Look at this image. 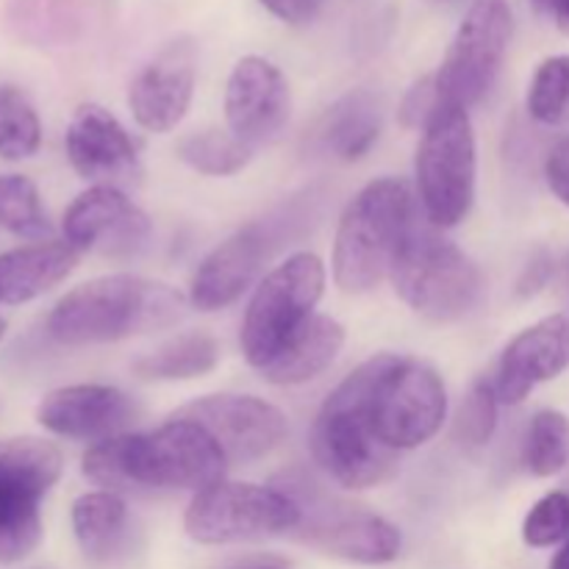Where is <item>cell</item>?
Returning a JSON list of instances; mask_svg holds the SVG:
<instances>
[{"label":"cell","instance_id":"obj_40","mask_svg":"<svg viewBox=\"0 0 569 569\" xmlns=\"http://www.w3.org/2000/svg\"><path fill=\"white\" fill-rule=\"evenodd\" d=\"M556 26H559V31L565 33V37H569V0L565 6H561L559 11H556Z\"/></svg>","mask_w":569,"mask_h":569},{"label":"cell","instance_id":"obj_29","mask_svg":"<svg viewBox=\"0 0 569 569\" xmlns=\"http://www.w3.org/2000/svg\"><path fill=\"white\" fill-rule=\"evenodd\" d=\"M522 465L531 476L553 478L569 465V420L561 411L542 409L528 422Z\"/></svg>","mask_w":569,"mask_h":569},{"label":"cell","instance_id":"obj_14","mask_svg":"<svg viewBox=\"0 0 569 569\" xmlns=\"http://www.w3.org/2000/svg\"><path fill=\"white\" fill-rule=\"evenodd\" d=\"M61 233L78 253L133 259L150 244L153 222L128 198L126 189L89 187L67 206Z\"/></svg>","mask_w":569,"mask_h":569},{"label":"cell","instance_id":"obj_24","mask_svg":"<svg viewBox=\"0 0 569 569\" xmlns=\"http://www.w3.org/2000/svg\"><path fill=\"white\" fill-rule=\"evenodd\" d=\"M383 131L381 98L370 89H353L328 106L317 122V142L339 161H359L376 148Z\"/></svg>","mask_w":569,"mask_h":569},{"label":"cell","instance_id":"obj_39","mask_svg":"<svg viewBox=\"0 0 569 569\" xmlns=\"http://www.w3.org/2000/svg\"><path fill=\"white\" fill-rule=\"evenodd\" d=\"M550 569H569V539L565 545H561L559 553L553 556V561H550Z\"/></svg>","mask_w":569,"mask_h":569},{"label":"cell","instance_id":"obj_33","mask_svg":"<svg viewBox=\"0 0 569 569\" xmlns=\"http://www.w3.org/2000/svg\"><path fill=\"white\" fill-rule=\"evenodd\" d=\"M522 539L528 548H553L569 539V495L550 492L533 503L522 522Z\"/></svg>","mask_w":569,"mask_h":569},{"label":"cell","instance_id":"obj_27","mask_svg":"<svg viewBox=\"0 0 569 569\" xmlns=\"http://www.w3.org/2000/svg\"><path fill=\"white\" fill-rule=\"evenodd\" d=\"M248 142L233 137L228 128H203V131L183 133L176 142V156L206 178H231L253 161Z\"/></svg>","mask_w":569,"mask_h":569},{"label":"cell","instance_id":"obj_37","mask_svg":"<svg viewBox=\"0 0 569 569\" xmlns=\"http://www.w3.org/2000/svg\"><path fill=\"white\" fill-rule=\"evenodd\" d=\"M550 276H553V259H550L545 250H539L537 256L528 259V264L522 267L520 278H517V295L520 298H533L537 292H542L548 287Z\"/></svg>","mask_w":569,"mask_h":569},{"label":"cell","instance_id":"obj_6","mask_svg":"<svg viewBox=\"0 0 569 569\" xmlns=\"http://www.w3.org/2000/svg\"><path fill=\"white\" fill-rule=\"evenodd\" d=\"M389 281L411 311L431 322L465 320L483 298L481 267L431 222H417Z\"/></svg>","mask_w":569,"mask_h":569},{"label":"cell","instance_id":"obj_30","mask_svg":"<svg viewBox=\"0 0 569 569\" xmlns=\"http://www.w3.org/2000/svg\"><path fill=\"white\" fill-rule=\"evenodd\" d=\"M0 228L28 242H44L53 233L39 189L26 176H0Z\"/></svg>","mask_w":569,"mask_h":569},{"label":"cell","instance_id":"obj_31","mask_svg":"<svg viewBox=\"0 0 569 569\" xmlns=\"http://www.w3.org/2000/svg\"><path fill=\"white\" fill-rule=\"evenodd\" d=\"M526 106L542 126H569V56H550L537 67Z\"/></svg>","mask_w":569,"mask_h":569},{"label":"cell","instance_id":"obj_25","mask_svg":"<svg viewBox=\"0 0 569 569\" xmlns=\"http://www.w3.org/2000/svg\"><path fill=\"white\" fill-rule=\"evenodd\" d=\"M70 520L78 548L94 565L117 559L131 537V517H128L126 500L122 495L106 492V489L76 498Z\"/></svg>","mask_w":569,"mask_h":569},{"label":"cell","instance_id":"obj_18","mask_svg":"<svg viewBox=\"0 0 569 569\" xmlns=\"http://www.w3.org/2000/svg\"><path fill=\"white\" fill-rule=\"evenodd\" d=\"M292 114V92L278 64L264 56H242L226 83L228 131L250 148L272 142Z\"/></svg>","mask_w":569,"mask_h":569},{"label":"cell","instance_id":"obj_34","mask_svg":"<svg viewBox=\"0 0 569 569\" xmlns=\"http://www.w3.org/2000/svg\"><path fill=\"white\" fill-rule=\"evenodd\" d=\"M439 89H437V78L431 76H422L417 78L415 83L409 87V92L403 94V100H400L398 106V122L403 128H409V131H415V128H426L428 120L433 117V111H437L439 106Z\"/></svg>","mask_w":569,"mask_h":569},{"label":"cell","instance_id":"obj_1","mask_svg":"<svg viewBox=\"0 0 569 569\" xmlns=\"http://www.w3.org/2000/svg\"><path fill=\"white\" fill-rule=\"evenodd\" d=\"M228 467L214 439L181 417H170L153 431H128L89 445L81 459L87 481L117 495L128 489L203 492L226 481Z\"/></svg>","mask_w":569,"mask_h":569},{"label":"cell","instance_id":"obj_10","mask_svg":"<svg viewBox=\"0 0 569 569\" xmlns=\"http://www.w3.org/2000/svg\"><path fill=\"white\" fill-rule=\"evenodd\" d=\"M298 500L281 487L217 481L194 492L183 531L198 545H237L292 533L300 526Z\"/></svg>","mask_w":569,"mask_h":569},{"label":"cell","instance_id":"obj_15","mask_svg":"<svg viewBox=\"0 0 569 569\" xmlns=\"http://www.w3.org/2000/svg\"><path fill=\"white\" fill-rule=\"evenodd\" d=\"M276 220H256L217 244L194 270L189 283V306L198 311H220L237 303L261 281V270L281 244Z\"/></svg>","mask_w":569,"mask_h":569},{"label":"cell","instance_id":"obj_21","mask_svg":"<svg viewBox=\"0 0 569 569\" xmlns=\"http://www.w3.org/2000/svg\"><path fill=\"white\" fill-rule=\"evenodd\" d=\"M6 20L28 44H70L109 20V0H11Z\"/></svg>","mask_w":569,"mask_h":569},{"label":"cell","instance_id":"obj_42","mask_svg":"<svg viewBox=\"0 0 569 569\" xmlns=\"http://www.w3.org/2000/svg\"><path fill=\"white\" fill-rule=\"evenodd\" d=\"M3 333H6V320L0 317V339H3Z\"/></svg>","mask_w":569,"mask_h":569},{"label":"cell","instance_id":"obj_28","mask_svg":"<svg viewBox=\"0 0 569 569\" xmlns=\"http://www.w3.org/2000/svg\"><path fill=\"white\" fill-rule=\"evenodd\" d=\"M42 148V120L14 83H0V159L26 161Z\"/></svg>","mask_w":569,"mask_h":569},{"label":"cell","instance_id":"obj_13","mask_svg":"<svg viewBox=\"0 0 569 569\" xmlns=\"http://www.w3.org/2000/svg\"><path fill=\"white\" fill-rule=\"evenodd\" d=\"M303 517L295 537L309 548L350 561V565H389L400 556V531L365 506L337 503L311 498L309 506L298 503Z\"/></svg>","mask_w":569,"mask_h":569},{"label":"cell","instance_id":"obj_5","mask_svg":"<svg viewBox=\"0 0 569 569\" xmlns=\"http://www.w3.org/2000/svg\"><path fill=\"white\" fill-rule=\"evenodd\" d=\"M478 144L470 111L439 100L415 156L417 203L433 228H456L476 203Z\"/></svg>","mask_w":569,"mask_h":569},{"label":"cell","instance_id":"obj_9","mask_svg":"<svg viewBox=\"0 0 569 569\" xmlns=\"http://www.w3.org/2000/svg\"><path fill=\"white\" fill-rule=\"evenodd\" d=\"M61 470V450L48 439H0V565H17L39 548L42 500Z\"/></svg>","mask_w":569,"mask_h":569},{"label":"cell","instance_id":"obj_19","mask_svg":"<svg viewBox=\"0 0 569 569\" xmlns=\"http://www.w3.org/2000/svg\"><path fill=\"white\" fill-rule=\"evenodd\" d=\"M139 420V403L109 383H70L42 398L37 422L53 437L76 442H103L128 433Z\"/></svg>","mask_w":569,"mask_h":569},{"label":"cell","instance_id":"obj_17","mask_svg":"<svg viewBox=\"0 0 569 569\" xmlns=\"http://www.w3.org/2000/svg\"><path fill=\"white\" fill-rule=\"evenodd\" d=\"M64 150L78 178L92 187L126 189L142 176L137 142L109 109L78 106L64 133Z\"/></svg>","mask_w":569,"mask_h":569},{"label":"cell","instance_id":"obj_20","mask_svg":"<svg viewBox=\"0 0 569 569\" xmlns=\"http://www.w3.org/2000/svg\"><path fill=\"white\" fill-rule=\"evenodd\" d=\"M569 367V317L550 315L517 333L503 348L495 370V389L503 406H517Z\"/></svg>","mask_w":569,"mask_h":569},{"label":"cell","instance_id":"obj_7","mask_svg":"<svg viewBox=\"0 0 569 569\" xmlns=\"http://www.w3.org/2000/svg\"><path fill=\"white\" fill-rule=\"evenodd\" d=\"M370 417L378 439L387 448L398 453L422 448L448 420V387L428 361L378 353Z\"/></svg>","mask_w":569,"mask_h":569},{"label":"cell","instance_id":"obj_22","mask_svg":"<svg viewBox=\"0 0 569 569\" xmlns=\"http://www.w3.org/2000/svg\"><path fill=\"white\" fill-rule=\"evenodd\" d=\"M78 256L64 239H44L0 253V303L22 306L42 298L72 276Z\"/></svg>","mask_w":569,"mask_h":569},{"label":"cell","instance_id":"obj_2","mask_svg":"<svg viewBox=\"0 0 569 569\" xmlns=\"http://www.w3.org/2000/svg\"><path fill=\"white\" fill-rule=\"evenodd\" d=\"M187 309L189 298L170 283L114 272L92 278L56 300L44 328L53 342L87 348L164 331L181 322Z\"/></svg>","mask_w":569,"mask_h":569},{"label":"cell","instance_id":"obj_36","mask_svg":"<svg viewBox=\"0 0 569 569\" xmlns=\"http://www.w3.org/2000/svg\"><path fill=\"white\" fill-rule=\"evenodd\" d=\"M259 3L287 26H309L322 9V0H259Z\"/></svg>","mask_w":569,"mask_h":569},{"label":"cell","instance_id":"obj_16","mask_svg":"<svg viewBox=\"0 0 569 569\" xmlns=\"http://www.w3.org/2000/svg\"><path fill=\"white\" fill-rule=\"evenodd\" d=\"M198 83V44L189 37L170 39L128 87V109L139 128L170 133L187 117Z\"/></svg>","mask_w":569,"mask_h":569},{"label":"cell","instance_id":"obj_4","mask_svg":"<svg viewBox=\"0 0 569 569\" xmlns=\"http://www.w3.org/2000/svg\"><path fill=\"white\" fill-rule=\"evenodd\" d=\"M378 376V356L361 361L322 400L311 426V456L342 489H372L398 470V450L378 439L370 417V395Z\"/></svg>","mask_w":569,"mask_h":569},{"label":"cell","instance_id":"obj_12","mask_svg":"<svg viewBox=\"0 0 569 569\" xmlns=\"http://www.w3.org/2000/svg\"><path fill=\"white\" fill-rule=\"evenodd\" d=\"M172 417L203 428L228 465H250L270 456L287 437V415L256 395H206Z\"/></svg>","mask_w":569,"mask_h":569},{"label":"cell","instance_id":"obj_8","mask_svg":"<svg viewBox=\"0 0 569 569\" xmlns=\"http://www.w3.org/2000/svg\"><path fill=\"white\" fill-rule=\"evenodd\" d=\"M326 292V264L315 253H292L264 272L244 309L239 345L250 367L261 370L281 345L317 315Z\"/></svg>","mask_w":569,"mask_h":569},{"label":"cell","instance_id":"obj_3","mask_svg":"<svg viewBox=\"0 0 569 569\" xmlns=\"http://www.w3.org/2000/svg\"><path fill=\"white\" fill-rule=\"evenodd\" d=\"M420 222V203L403 178H376L339 217L333 237V283L367 295L392 278L395 264Z\"/></svg>","mask_w":569,"mask_h":569},{"label":"cell","instance_id":"obj_23","mask_svg":"<svg viewBox=\"0 0 569 569\" xmlns=\"http://www.w3.org/2000/svg\"><path fill=\"white\" fill-rule=\"evenodd\" d=\"M345 348V326L328 315L306 320L276 356L261 367V378L276 387H300L315 381L337 361Z\"/></svg>","mask_w":569,"mask_h":569},{"label":"cell","instance_id":"obj_38","mask_svg":"<svg viewBox=\"0 0 569 569\" xmlns=\"http://www.w3.org/2000/svg\"><path fill=\"white\" fill-rule=\"evenodd\" d=\"M237 569H287V565L278 559H250L244 565H239Z\"/></svg>","mask_w":569,"mask_h":569},{"label":"cell","instance_id":"obj_32","mask_svg":"<svg viewBox=\"0 0 569 569\" xmlns=\"http://www.w3.org/2000/svg\"><path fill=\"white\" fill-rule=\"evenodd\" d=\"M498 415L500 398L495 381L492 378H478L467 392L465 403H461L459 417H456V439L465 448H487L498 431Z\"/></svg>","mask_w":569,"mask_h":569},{"label":"cell","instance_id":"obj_26","mask_svg":"<svg viewBox=\"0 0 569 569\" xmlns=\"http://www.w3.org/2000/svg\"><path fill=\"white\" fill-rule=\"evenodd\" d=\"M220 342L211 333H181L159 345L150 353L139 356L131 372L142 381H194L220 365Z\"/></svg>","mask_w":569,"mask_h":569},{"label":"cell","instance_id":"obj_43","mask_svg":"<svg viewBox=\"0 0 569 569\" xmlns=\"http://www.w3.org/2000/svg\"><path fill=\"white\" fill-rule=\"evenodd\" d=\"M565 270H567V283H569V256H567V261H565Z\"/></svg>","mask_w":569,"mask_h":569},{"label":"cell","instance_id":"obj_11","mask_svg":"<svg viewBox=\"0 0 569 569\" xmlns=\"http://www.w3.org/2000/svg\"><path fill=\"white\" fill-rule=\"evenodd\" d=\"M511 31L515 14L509 0H476L433 72L439 98L465 109L481 103L503 70Z\"/></svg>","mask_w":569,"mask_h":569},{"label":"cell","instance_id":"obj_41","mask_svg":"<svg viewBox=\"0 0 569 569\" xmlns=\"http://www.w3.org/2000/svg\"><path fill=\"white\" fill-rule=\"evenodd\" d=\"M533 3H537V9L550 11V14H556V11H559L561 6L567 3V0H533Z\"/></svg>","mask_w":569,"mask_h":569},{"label":"cell","instance_id":"obj_35","mask_svg":"<svg viewBox=\"0 0 569 569\" xmlns=\"http://www.w3.org/2000/svg\"><path fill=\"white\" fill-rule=\"evenodd\" d=\"M545 181L550 192L569 209V137L556 139L545 156Z\"/></svg>","mask_w":569,"mask_h":569}]
</instances>
